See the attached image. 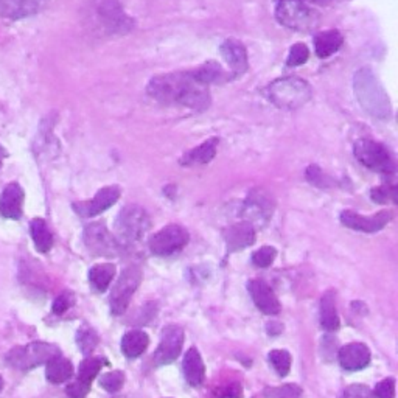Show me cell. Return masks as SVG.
<instances>
[{
	"label": "cell",
	"mask_w": 398,
	"mask_h": 398,
	"mask_svg": "<svg viewBox=\"0 0 398 398\" xmlns=\"http://www.w3.org/2000/svg\"><path fill=\"white\" fill-rule=\"evenodd\" d=\"M148 95L162 104H179L194 110H206L210 104L208 86L193 70L154 76L147 86Z\"/></svg>",
	"instance_id": "6da1fadb"
},
{
	"label": "cell",
	"mask_w": 398,
	"mask_h": 398,
	"mask_svg": "<svg viewBox=\"0 0 398 398\" xmlns=\"http://www.w3.org/2000/svg\"><path fill=\"white\" fill-rule=\"evenodd\" d=\"M354 92L360 106L369 115L381 120L392 115V106H390L386 90L383 89L381 83L369 67H363L355 74Z\"/></svg>",
	"instance_id": "7a4b0ae2"
},
{
	"label": "cell",
	"mask_w": 398,
	"mask_h": 398,
	"mask_svg": "<svg viewBox=\"0 0 398 398\" xmlns=\"http://www.w3.org/2000/svg\"><path fill=\"white\" fill-rule=\"evenodd\" d=\"M311 88L302 78H279L266 89V97L274 106L283 110H296L311 100Z\"/></svg>",
	"instance_id": "3957f363"
},
{
	"label": "cell",
	"mask_w": 398,
	"mask_h": 398,
	"mask_svg": "<svg viewBox=\"0 0 398 398\" xmlns=\"http://www.w3.org/2000/svg\"><path fill=\"white\" fill-rule=\"evenodd\" d=\"M58 355H61V350L58 349L56 345L36 341L27 345H21V347L11 349L5 356V363L13 369L28 372L38 367V365L45 364Z\"/></svg>",
	"instance_id": "277c9868"
},
{
	"label": "cell",
	"mask_w": 398,
	"mask_h": 398,
	"mask_svg": "<svg viewBox=\"0 0 398 398\" xmlns=\"http://www.w3.org/2000/svg\"><path fill=\"white\" fill-rule=\"evenodd\" d=\"M149 227H151V219L147 210L135 204L123 207L115 219V232L120 244L140 241L149 231Z\"/></svg>",
	"instance_id": "5b68a950"
},
{
	"label": "cell",
	"mask_w": 398,
	"mask_h": 398,
	"mask_svg": "<svg viewBox=\"0 0 398 398\" xmlns=\"http://www.w3.org/2000/svg\"><path fill=\"white\" fill-rule=\"evenodd\" d=\"M92 13L95 25L109 35H123L133 28V19L128 17L119 0H95Z\"/></svg>",
	"instance_id": "8992f818"
},
{
	"label": "cell",
	"mask_w": 398,
	"mask_h": 398,
	"mask_svg": "<svg viewBox=\"0 0 398 398\" xmlns=\"http://www.w3.org/2000/svg\"><path fill=\"white\" fill-rule=\"evenodd\" d=\"M276 17L283 27L296 31L311 30L317 22L316 11L305 0H277Z\"/></svg>",
	"instance_id": "52a82bcc"
},
{
	"label": "cell",
	"mask_w": 398,
	"mask_h": 398,
	"mask_svg": "<svg viewBox=\"0 0 398 398\" xmlns=\"http://www.w3.org/2000/svg\"><path fill=\"white\" fill-rule=\"evenodd\" d=\"M354 154L365 168L372 169V172L388 176H392L395 173L392 156L380 142L370 139L358 140L354 147Z\"/></svg>",
	"instance_id": "ba28073f"
},
{
	"label": "cell",
	"mask_w": 398,
	"mask_h": 398,
	"mask_svg": "<svg viewBox=\"0 0 398 398\" xmlns=\"http://www.w3.org/2000/svg\"><path fill=\"white\" fill-rule=\"evenodd\" d=\"M142 283V271L137 266H129L120 274L110 292V313L120 316L126 311L131 297Z\"/></svg>",
	"instance_id": "9c48e42d"
},
{
	"label": "cell",
	"mask_w": 398,
	"mask_h": 398,
	"mask_svg": "<svg viewBox=\"0 0 398 398\" xmlns=\"http://www.w3.org/2000/svg\"><path fill=\"white\" fill-rule=\"evenodd\" d=\"M84 244L95 257H115L120 252L119 243L104 223H90L84 227Z\"/></svg>",
	"instance_id": "30bf717a"
},
{
	"label": "cell",
	"mask_w": 398,
	"mask_h": 398,
	"mask_svg": "<svg viewBox=\"0 0 398 398\" xmlns=\"http://www.w3.org/2000/svg\"><path fill=\"white\" fill-rule=\"evenodd\" d=\"M188 243V232L179 224H168L149 237L148 247L154 256L168 257L184 249Z\"/></svg>",
	"instance_id": "8fae6325"
},
{
	"label": "cell",
	"mask_w": 398,
	"mask_h": 398,
	"mask_svg": "<svg viewBox=\"0 0 398 398\" xmlns=\"http://www.w3.org/2000/svg\"><path fill=\"white\" fill-rule=\"evenodd\" d=\"M182 345H184V330L179 325H167L160 331V342L154 354L156 364L165 365L173 363L181 355Z\"/></svg>",
	"instance_id": "7c38bea8"
},
{
	"label": "cell",
	"mask_w": 398,
	"mask_h": 398,
	"mask_svg": "<svg viewBox=\"0 0 398 398\" xmlns=\"http://www.w3.org/2000/svg\"><path fill=\"white\" fill-rule=\"evenodd\" d=\"M120 188L117 185H109L101 188L100 192H97L95 197L89 201H80L74 202L72 207L74 210L83 218H92L97 215L108 210L109 207H113L120 198Z\"/></svg>",
	"instance_id": "4fadbf2b"
},
{
	"label": "cell",
	"mask_w": 398,
	"mask_h": 398,
	"mask_svg": "<svg viewBox=\"0 0 398 398\" xmlns=\"http://www.w3.org/2000/svg\"><path fill=\"white\" fill-rule=\"evenodd\" d=\"M390 219H392V213L386 210L378 212L376 215H372V217L358 215L354 210H345L341 213V223L345 227L365 233H375L384 229L390 223Z\"/></svg>",
	"instance_id": "5bb4252c"
},
{
	"label": "cell",
	"mask_w": 398,
	"mask_h": 398,
	"mask_svg": "<svg viewBox=\"0 0 398 398\" xmlns=\"http://www.w3.org/2000/svg\"><path fill=\"white\" fill-rule=\"evenodd\" d=\"M247 290L254 300V304L257 305V308L265 313L267 316H276L282 310L277 296L274 295V291L270 285H267L262 279H254L247 283Z\"/></svg>",
	"instance_id": "9a60e30c"
},
{
	"label": "cell",
	"mask_w": 398,
	"mask_h": 398,
	"mask_svg": "<svg viewBox=\"0 0 398 398\" xmlns=\"http://www.w3.org/2000/svg\"><path fill=\"white\" fill-rule=\"evenodd\" d=\"M49 0H0V17L19 21L38 15Z\"/></svg>",
	"instance_id": "2e32d148"
},
{
	"label": "cell",
	"mask_w": 398,
	"mask_h": 398,
	"mask_svg": "<svg viewBox=\"0 0 398 398\" xmlns=\"http://www.w3.org/2000/svg\"><path fill=\"white\" fill-rule=\"evenodd\" d=\"M338 360L341 367L347 372H356L367 367L370 363V350L365 344L351 342L339 350Z\"/></svg>",
	"instance_id": "e0dca14e"
},
{
	"label": "cell",
	"mask_w": 398,
	"mask_h": 398,
	"mask_svg": "<svg viewBox=\"0 0 398 398\" xmlns=\"http://www.w3.org/2000/svg\"><path fill=\"white\" fill-rule=\"evenodd\" d=\"M272 213V202L262 190H252L244 202L243 215L247 218L246 223L252 224L257 221L265 224Z\"/></svg>",
	"instance_id": "ac0fdd59"
},
{
	"label": "cell",
	"mask_w": 398,
	"mask_h": 398,
	"mask_svg": "<svg viewBox=\"0 0 398 398\" xmlns=\"http://www.w3.org/2000/svg\"><path fill=\"white\" fill-rule=\"evenodd\" d=\"M24 198L25 193L22 187L17 182H11L0 194V215L6 219H21Z\"/></svg>",
	"instance_id": "d6986e66"
},
{
	"label": "cell",
	"mask_w": 398,
	"mask_h": 398,
	"mask_svg": "<svg viewBox=\"0 0 398 398\" xmlns=\"http://www.w3.org/2000/svg\"><path fill=\"white\" fill-rule=\"evenodd\" d=\"M221 55L233 72V75H241L244 74L249 67V63H247V51L246 47L237 39H227L223 44H221Z\"/></svg>",
	"instance_id": "ffe728a7"
},
{
	"label": "cell",
	"mask_w": 398,
	"mask_h": 398,
	"mask_svg": "<svg viewBox=\"0 0 398 398\" xmlns=\"http://www.w3.org/2000/svg\"><path fill=\"white\" fill-rule=\"evenodd\" d=\"M224 241L231 252L241 251L256 243V231L249 223L233 224L224 231Z\"/></svg>",
	"instance_id": "44dd1931"
},
{
	"label": "cell",
	"mask_w": 398,
	"mask_h": 398,
	"mask_svg": "<svg viewBox=\"0 0 398 398\" xmlns=\"http://www.w3.org/2000/svg\"><path fill=\"white\" fill-rule=\"evenodd\" d=\"M182 369H184V376L187 383L190 384L192 388L202 386V383L206 380V365L197 347L187 350L184 363H182Z\"/></svg>",
	"instance_id": "7402d4cb"
},
{
	"label": "cell",
	"mask_w": 398,
	"mask_h": 398,
	"mask_svg": "<svg viewBox=\"0 0 398 398\" xmlns=\"http://www.w3.org/2000/svg\"><path fill=\"white\" fill-rule=\"evenodd\" d=\"M219 139L218 137H212V139L201 143L199 147L190 149L181 158V165L184 167H193V165H204L208 164L217 154Z\"/></svg>",
	"instance_id": "603a6c76"
},
{
	"label": "cell",
	"mask_w": 398,
	"mask_h": 398,
	"mask_svg": "<svg viewBox=\"0 0 398 398\" xmlns=\"http://www.w3.org/2000/svg\"><path fill=\"white\" fill-rule=\"evenodd\" d=\"M342 42H344V38L338 30H329V31H322V33H317L315 36L316 55L321 58V60L330 58L331 55H335L339 49H341Z\"/></svg>",
	"instance_id": "cb8c5ba5"
},
{
	"label": "cell",
	"mask_w": 398,
	"mask_h": 398,
	"mask_svg": "<svg viewBox=\"0 0 398 398\" xmlns=\"http://www.w3.org/2000/svg\"><path fill=\"white\" fill-rule=\"evenodd\" d=\"M72 375H74V365H72L67 358L58 355L45 363V376H47V380L50 383L53 384L66 383L70 380Z\"/></svg>",
	"instance_id": "d4e9b609"
},
{
	"label": "cell",
	"mask_w": 398,
	"mask_h": 398,
	"mask_svg": "<svg viewBox=\"0 0 398 398\" xmlns=\"http://www.w3.org/2000/svg\"><path fill=\"white\" fill-rule=\"evenodd\" d=\"M149 345V336L142 330L128 331L122 339V351L128 358H137L145 354Z\"/></svg>",
	"instance_id": "484cf974"
},
{
	"label": "cell",
	"mask_w": 398,
	"mask_h": 398,
	"mask_svg": "<svg viewBox=\"0 0 398 398\" xmlns=\"http://www.w3.org/2000/svg\"><path fill=\"white\" fill-rule=\"evenodd\" d=\"M30 235L33 238L36 249L45 254L53 247V235H51L47 223L42 218H35L30 223Z\"/></svg>",
	"instance_id": "4316f807"
},
{
	"label": "cell",
	"mask_w": 398,
	"mask_h": 398,
	"mask_svg": "<svg viewBox=\"0 0 398 398\" xmlns=\"http://www.w3.org/2000/svg\"><path fill=\"white\" fill-rule=\"evenodd\" d=\"M115 265L114 263H100L90 267L89 271V282L94 286L95 291L104 292L108 288L110 282H113L115 277Z\"/></svg>",
	"instance_id": "83f0119b"
},
{
	"label": "cell",
	"mask_w": 398,
	"mask_h": 398,
	"mask_svg": "<svg viewBox=\"0 0 398 398\" xmlns=\"http://www.w3.org/2000/svg\"><path fill=\"white\" fill-rule=\"evenodd\" d=\"M335 299L336 296L333 291L324 292L321 299V325L327 331H335L339 329V316Z\"/></svg>",
	"instance_id": "f1b7e54d"
},
{
	"label": "cell",
	"mask_w": 398,
	"mask_h": 398,
	"mask_svg": "<svg viewBox=\"0 0 398 398\" xmlns=\"http://www.w3.org/2000/svg\"><path fill=\"white\" fill-rule=\"evenodd\" d=\"M100 342L99 333H97L90 325L84 324L76 331V344L84 355H90L97 349Z\"/></svg>",
	"instance_id": "f546056e"
},
{
	"label": "cell",
	"mask_w": 398,
	"mask_h": 398,
	"mask_svg": "<svg viewBox=\"0 0 398 398\" xmlns=\"http://www.w3.org/2000/svg\"><path fill=\"white\" fill-rule=\"evenodd\" d=\"M106 364V360L104 358H86L81 364L80 369H78V380H81L83 383L92 384V381L97 378V375L100 374V370L103 365Z\"/></svg>",
	"instance_id": "4dcf8cb0"
},
{
	"label": "cell",
	"mask_w": 398,
	"mask_h": 398,
	"mask_svg": "<svg viewBox=\"0 0 398 398\" xmlns=\"http://www.w3.org/2000/svg\"><path fill=\"white\" fill-rule=\"evenodd\" d=\"M270 363L280 376H286L291 370V355L286 350H272L270 354Z\"/></svg>",
	"instance_id": "1f68e13d"
},
{
	"label": "cell",
	"mask_w": 398,
	"mask_h": 398,
	"mask_svg": "<svg viewBox=\"0 0 398 398\" xmlns=\"http://www.w3.org/2000/svg\"><path fill=\"white\" fill-rule=\"evenodd\" d=\"M267 398H304V390L297 384H283L280 388H271L266 390Z\"/></svg>",
	"instance_id": "d6a6232c"
},
{
	"label": "cell",
	"mask_w": 398,
	"mask_h": 398,
	"mask_svg": "<svg viewBox=\"0 0 398 398\" xmlns=\"http://www.w3.org/2000/svg\"><path fill=\"white\" fill-rule=\"evenodd\" d=\"M123 384H125V374L120 370L109 372V374L100 376V386L108 392H117L122 389Z\"/></svg>",
	"instance_id": "836d02e7"
},
{
	"label": "cell",
	"mask_w": 398,
	"mask_h": 398,
	"mask_svg": "<svg viewBox=\"0 0 398 398\" xmlns=\"http://www.w3.org/2000/svg\"><path fill=\"white\" fill-rule=\"evenodd\" d=\"M276 256H277L276 247L263 246V247H260L258 251L252 254V263L256 265L257 267H267V266H271V263L274 262Z\"/></svg>",
	"instance_id": "e575fe53"
},
{
	"label": "cell",
	"mask_w": 398,
	"mask_h": 398,
	"mask_svg": "<svg viewBox=\"0 0 398 398\" xmlns=\"http://www.w3.org/2000/svg\"><path fill=\"white\" fill-rule=\"evenodd\" d=\"M308 56H310V51H308V47H306L305 44H302V42L295 44L290 50V56H288V60H286V64H288V66H291V67L302 66L304 63L308 61Z\"/></svg>",
	"instance_id": "d590c367"
},
{
	"label": "cell",
	"mask_w": 398,
	"mask_h": 398,
	"mask_svg": "<svg viewBox=\"0 0 398 398\" xmlns=\"http://www.w3.org/2000/svg\"><path fill=\"white\" fill-rule=\"evenodd\" d=\"M341 398H375L374 390L365 384H351L344 390Z\"/></svg>",
	"instance_id": "8d00e7d4"
},
{
	"label": "cell",
	"mask_w": 398,
	"mask_h": 398,
	"mask_svg": "<svg viewBox=\"0 0 398 398\" xmlns=\"http://www.w3.org/2000/svg\"><path fill=\"white\" fill-rule=\"evenodd\" d=\"M370 197H372V201H375L378 202V204H386V202L389 199H394L397 198V193H395V187H376L374 188V190L370 192Z\"/></svg>",
	"instance_id": "74e56055"
},
{
	"label": "cell",
	"mask_w": 398,
	"mask_h": 398,
	"mask_svg": "<svg viewBox=\"0 0 398 398\" xmlns=\"http://www.w3.org/2000/svg\"><path fill=\"white\" fill-rule=\"evenodd\" d=\"M375 398H395V380L394 378H386L376 384Z\"/></svg>",
	"instance_id": "f35d334b"
},
{
	"label": "cell",
	"mask_w": 398,
	"mask_h": 398,
	"mask_svg": "<svg viewBox=\"0 0 398 398\" xmlns=\"http://www.w3.org/2000/svg\"><path fill=\"white\" fill-rule=\"evenodd\" d=\"M74 302H75V296L72 295V292L66 291L55 299L53 308L51 310H53L55 315H64V313H66L72 305H74Z\"/></svg>",
	"instance_id": "ab89813d"
},
{
	"label": "cell",
	"mask_w": 398,
	"mask_h": 398,
	"mask_svg": "<svg viewBox=\"0 0 398 398\" xmlns=\"http://www.w3.org/2000/svg\"><path fill=\"white\" fill-rule=\"evenodd\" d=\"M90 390V384L83 383L81 380H78L74 383H70L66 388V394L69 398H86Z\"/></svg>",
	"instance_id": "60d3db41"
},
{
	"label": "cell",
	"mask_w": 398,
	"mask_h": 398,
	"mask_svg": "<svg viewBox=\"0 0 398 398\" xmlns=\"http://www.w3.org/2000/svg\"><path fill=\"white\" fill-rule=\"evenodd\" d=\"M306 179H308L313 185H316L319 188H324L325 185V176L321 172V168L316 165H311L308 169H306Z\"/></svg>",
	"instance_id": "b9f144b4"
},
{
	"label": "cell",
	"mask_w": 398,
	"mask_h": 398,
	"mask_svg": "<svg viewBox=\"0 0 398 398\" xmlns=\"http://www.w3.org/2000/svg\"><path fill=\"white\" fill-rule=\"evenodd\" d=\"M241 395H243V390L240 384H231L218 392V398H241Z\"/></svg>",
	"instance_id": "7bdbcfd3"
},
{
	"label": "cell",
	"mask_w": 398,
	"mask_h": 398,
	"mask_svg": "<svg viewBox=\"0 0 398 398\" xmlns=\"http://www.w3.org/2000/svg\"><path fill=\"white\" fill-rule=\"evenodd\" d=\"M2 389H3V378L0 375V392H2Z\"/></svg>",
	"instance_id": "ee69618b"
},
{
	"label": "cell",
	"mask_w": 398,
	"mask_h": 398,
	"mask_svg": "<svg viewBox=\"0 0 398 398\" xmlns=\"http://www.w3.org/2000/svg\"><path fill=\"white\" fill-rule=\"evenodd\" d=\"M0 165H2V162H0Z\"/></svg>",
	"instance_id": "f6af8a7d"
}]
</instances>
